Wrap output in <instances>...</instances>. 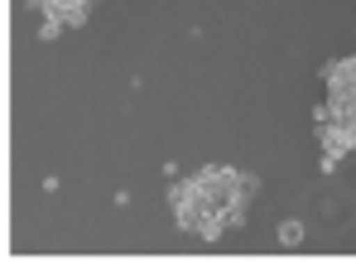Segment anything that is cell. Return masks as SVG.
Instances as JSON below:
<instances>
[{
  "label": "cell",
  "mask_w": 356,
  "mask_h": 265,
  "mask_svg": "<svg viewBox=\"0 0 356 265\" xmlns=\"http://www.w3.org/2000/svg\"><path fill=\"white\" fill-rule=\"evenodd\" d=\"M323 82H327V97H356V54L332 58L323 67Z\"/></svg>",
  "instance_id": "7a4b0ae2"
},
{
  "label": "cell",
  "mask_w": 356,
  "mask_h": 265,
  "mask_svg": "<svg viewBox=\"0 0 356 265\" xmlns=\"http://www.w3.org/2000/svg\"><path fill=\"white\" fill-rule=\"evenodd\" d=\"M29 5H34V10H44L49 19H63L67 29H72V24H82V19H87V10H92V0H29Z\"/></svg>",
  "instance_id": "3957f363"
},
{
  "label": "cell",
  "mask_w": 356,
  "mask_h": 265,
  "mask_svg": "<svg viewBox=\"0 0 356 265\" xmlns=\"http://www.w3.org/2000/svg\"><path fill=\"white\" fill-rule=\"evenodd\" d=\"M280 246H289V251L303 246V222H284V227H280Z\"/></svg>",
  "instance_id": "277c9868"
},
{
  "label": "cell",
  "mask_w": 356,
  "mask_h": 265,
  "mask_svg": "<svg viewBox=\"0 0 356 265\" xmlns=\"http://www.w3.org/2000/svg\"><path fill=\"white\" fill-rule=\"evenodd\" d=\"M255 193H260V179L255 174H241L232 164H207V169L178 179L169 202H174V217L188 236L217 241L227 227L245 222Z\"/></svg>",
  "instance_id": "6da1fadb"
},
{
  "label": "cell",
  "mask_w": 356,
  "mask_h": 265,
  "mask_svg": "<svg viewBox=\"0 0 356 265\" xmlns=\"http://www.w3.org/2000/svg\"><path fill=\"white\" fill-rule=\"evenodd\" d=\"M63 29H67V24H63V19H44V29H39V39H44V44H49V39H58Z\"/></svg>",
  "instance_id": "5b68a950"
}]
</instances>
